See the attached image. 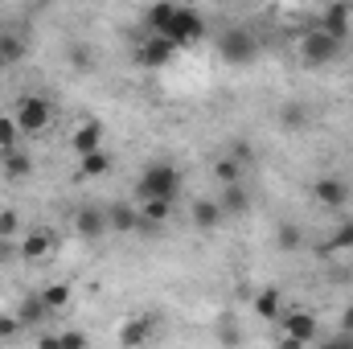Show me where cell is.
<instances>
[{
	"label": "cell",
	"mask_w": 353,
	"mask_h": 349,
	"mask_svg": "<svg viewBox=\"0 0 353 349\" xmlns=\"http://www.w3.org/2000/svg\"><path fill=\"white\" fill-rule=\"evenodd\" d=\"M321 29H329L333 37L345 41V37H350V8H345V4H329L325 17H321Z\"/></svg>",
	"instance_id": "obj_19"
},
{
	"label": "cell",
	"mask_w": 353,
	"mask_h": 349,
	"mask_svg": "<svg viewBox=\"0 0 353 349\" xmlns=\"http://www.w3.org/2000/svg\"><path fill=\"white\" fill-rule=\"evenodd\" d=\"M0 58H4L8 66H17V62L29 58V37H25V29H17V25H4V29H0Z\"/></svg>",
	"instance_id": "obj_11"
},
{
	"label": "cell",
	"mask_w": 353,
	"mask_h": 349,
	"mask_svg": "<svg viewBox=\"0 0 353 349\" xmlns=\"http://www.w3.org/2000/svg\"><path fill=\"white\" fill-rule=\"evenodd\" d=\"M165 37H173L181 50L193 46V41H201V37H205V21H201V12L189 8V4H176L173 17H169V25H165Z\"/></svg>",
	"instance_id": "obj_5"
},
{
	"label": "cell",
	"mask_w": 353,
	"mask_h": 349,
	"mask_svg": "<svg viewBox=\"0 0 353 349\" xmlns=\"http://www.w3.org/2000/svg\"><path fill=\"white\" fill-rule=\"evenodd\" d=\"M41 300H46L50 312H62V308L70 304V288H66V283H50V288H41Z\"/></svg>",
	"instance_id": "obj_26"
},
{
	"label": "cell",
	"mask_w": 353,
	"mask_h": 349,
	"mask_svg": "<svg viewBox=\"0 0 353 349\" xmlns=\"http://www.w3.org/2000/svg\"><path fill=\"white\" fill-rule=\"evenodd\" d=\"M214 177H218V185H230V181H243V161H239L234 152H226V157H218V161H214Z\"/></svg>",
	"instance_id": "obj_24"
},
{
	"label": "cell",
	"mask_w": 353,
	"mask_h": 349,
	"mask_svg": "<svg viewBox=\"0 0 353 349\" xmlns=\"http://www.w3.org/2000/svg\"><path fill=\"white\" fill-rule=\"evenodd\" d=\"M148 337H152V321L148 317H132L123 325V333H119V346H144Z\"/></svg>",
	"instance_id": "obj_20"
},
{
	"label": "cell",
	"mask_w": 353,
	"mask_h": 349,
	"mask_svg": "<svg viewBox=\"0 0 353 349\" xmlns=\"http://www.w3.org/2000/svg\"><path fill=\"white\" fill-rule=\"evenodd\" d=\"M218 54H222V62H230V66H251L255 54H259V41H255L251 29L230 25V29L218 33Z\"/></svg>",
	"instance_id": "obj_3"
},
{
	"label": "cell",
	"mask_w": 353,
	"mask_h": 349,
	"mask_svg": "<svg viewBox=\"0 0 353 349\" xmlns=\"http://www.w3.org/2000/svg\"><path fill=\"white\" fill-rule=\"evenodd\" d=\"M103 214H107V230H115V235L140 230V206H132V201H111Z\"/></svg>",
	"instance_id": "obj_9"
},
{
	"label": "cell",
	"mask_w": 353,
	"mask_h": 349,
	"mask_svg": "<svg viewBox=\"0 0 353 349\" xmlns=\"http://www.w3.org/2000/svg\"><path fill=\"white\" fill-rule=\"evenodd\" d=\"M279 325H283V346H308L316 341V317L312 312H279Z\"/></svg>",
	"instance_id": "obj_7"
},
{
	"label": "cell",
	"mask_w": 353,
	"mask_h": 349,
	"mask_svg": "<svg viewBox=\"0 0 353 349\" xmlns=\"http://www.w3.org/2000/svg\"><path fill=\"white\" fill-rule=\"evenodd\" d=\"M21 230V214L17 210H0V239H17Z\"/></svg>",
	"instance_id": "obj_29"
},
{
	"label": "cell",
	"mask_w": 353,
	"mask_h": 349,
	"mask_svg": "<svg viewBox=\"0 0 353 349\" xmlns=\"http://www.w3.org/2000/svg\"><path fill=\"white\" fill-rule=\"evenodd\" d=\"M70 66H74V70H90V66H94L90 46H70Z\"/></svg>",
	"instance_id": "obj_30"
},
{
	"label": "cell",
	"mask_w": 353,
	"mask_h": 349,
	"mask_svg": "<svg viewBox=\"0 0 353 349\" xmlns=\"http://www.w3.org/2000/svg\"><path fill=\"white\" fill-rule=\"evenodd\" d=\"M214 4H230V0H214Z\"/></svg>",
	"instance_id": "obj_35"
},
{
	"label": "cell",
	"mask_w": 353,
	"mask_h": 349,
	"mask_svg": "<svg viewBox=\"0 0 353 349\" xmlns=\"http://www.w3.org/2000/svg\"><path fill=\"white\" fill-rule=\"evenodd\" d=\"M341 329H345V333H353V308H345V317H341Z\"/></svg>",
	"instance_id": "obj_33"
},
{
	"label": "cell",
	"mask_w": 353,
	"mask_h": 349,
	"mask_svg": "<svg viewBox=\"0 0 353 349\" xmlns=\"http://www.w3.org/2000/svg\"><path fill=\"white\" fill-rule=\"evenodd\" d=\"M181 169H176L173 161H152V165H144V173L136 181V197H173L181 193Z\"/></svg>",
	"instance_id": "obj_2"
},
{
	"label": "cell",
	"mask_w": 353,
	"mask_h": 349,
	"mask_svg": "<svg viewBox=\"0 0 353 349\" xmlns=\"http://www.w3.org/2000/svg\"><path fill=\"white\" fill-rule=\"evenodd\" d=\"M176 46L173 37H165V33H148V41H140V50H136V62L144 66V70H161V66H169L176 58Z\"/></svg>",
	"instance_id": "obj_6"
},
{
	"label": "cell",
	"mask_w": 353,
	"mask_h": 349,
	"mask_svg": "<svg viewBox=\"0 0 353 349\" xmlns=\"http://www.w3.org/2000/svg\"><path fill=\"white\" fill-rule=\"evenodd\" d=\"M300 243H304V235H300L296 222H279V226H275V251L292 255V251H300Z\"/></svg>",
	"instance_id": "obj_22"
},
{
	"label": "cell",
	"mask_w": 353,
	"mask_h": 349,
	"mask_svg": "<svg viewBox=\"0 0 353 349\" xmlns=\"http://www.w3.org/2000/svg\"><path fill=\"white\" fill-rule=\"evenodd\" d=\"M21 128H17V119L12 115H0V148H17L21 144Z\"/></svg>",
	"instance_id": "obj_27"
},
{
	"label": "cell",
	"mask_w": 353,
	"mask_h": 349,
	"mask_svg": "<svg viewBox=\"0 0 353 349\" xmlns=\"http://www.w3.org/2000/svg\"><path fill=\"white\" fill-rule=\"evenodd\" d=\"M21 329H25V321H21V317H0V341L21 337Z\"/></svg>",
	"instance_id": "obj_31"
},
{
	"label": "cell",
	"mask_w": 353,
	"mask_h": 349,
	"mask_svg": "<svg viewBox=\"0 0 353 349\" xmlns=\"http://www.w3.org/2000/svg\"><path fill=\"white\" fill-rule=\"evenodd\" d=\"M70 144H74V152H79V157H83V152H94V148H103V123H99V119L79 123Z\"/></svg>",
	"instance_id": "obj_15"
},
{
	"label": "cell",
	"mask_w": 353,
	"mask_h": 349,
	"mask_svg": "<svg viewBox=\"0 0 353 349\" xmlns=\"http://www.w3.org/2000/svg\"><path fill=\"white\" fill-rule=\"evenodd\" d=\"M189 218H193V226H197V230H214V226H222V222H226V214H222V201H218V197H197V201H193V210H189Z\"/></svg>",
	"instance_id": "obj_13"
},
{
	"label": "cell",
	"mask_w": 353,
	"mask_h": 349,
	"mask_svg": "<svg viewBox=\"0 0 353 349\" xmlns=\"http://www.w3.org/2000/svg\"><path fill=\"white\" fill-rule=\"evenodd\" d=\"M0 169L4 177H12V181H25V177L33 173V157L17 144V148H0Z\"/></svg>",
	"instance_id": "obj_14"
},
{
	"label": "cell",
	"mask_w": 353,
	"mask_h": 349,
	"mask_svg": "<svg viewBox=\"0 0 353 349\" xmlns=\"http://www.w3.org/2000/svg\"><path fill=\"white\" fill-rule=\"evenodd\" d=\"M279 312H283V296H279V288H263V292L255 296V317L275 321Z\"/></svg>",
	"instance_id": "obj_21"
},
{
	"label": "cell",
	"mask_w": 353,
	"mask_h": 349,
	"mask_svg": "<svg viewBox=\"0 0 353 349\" xmlns=\"http://www.w3.org/2000/svg\"><path fill=\"white\" fill-rule=\"evenodd\" d=\"M74 226H79L83 239H99V235H107V214L94 210V206H83V210L74 214Z\"/></svg>",
	"instance_id": "obj_16"
},
{
	"label": "cell",
	"mask_w": 353,
	"mask_h": 349,
	"mask_svg": "<svg viewBox=\"0 0 353 349\" xmlns=\"http://www.w3.org/2000/svg\"><path fill=\"white\" fill-rule=\"evenodd\" d=\"M54 251H58V235L54 230H33V235L21 239V259H29V263L50 259Z\"/></svg>",
	"instance_id": "obj_10"
},
{
	"label": "cell",
	"mask_w": 353,
	"mask_h": 349,
	"mask_svg": "<svg viewBox=\"0 0 353 349\" xmlns=\"http://www.w3.org/2000/svg\"><path fill=\"white\" fill-rule=\"evenodd\" d=\"M12 119L25 136H41L50 123H54V103L46 94H25L17 107H12Z\"/></svg>",
	"instance_id": "obj_4"
},
{
	"label": "cell",
	"mask_w": 353,
	"mask_h": 349,
	"mask_svg": "<svg viewBox=\"0 0 353 349\" xmlns=\"http://www.w3.org/2000/svg\"><path fill=\"white\" fill-rule=\"evenodd\" d=\"M173 0H161V4H152L148 12H144V29L148 33H165V25H169V17H173Z\"/></svg>",
	"instance_id": "obj_23"
},
{
	"label": "cell",
	"mask_w": 353,
	"mask_h": 349,
	"mask_svg": "<svg viewBox=\"0 0 353 349\" xmlns=\"http://www.w3.org/2000/svg\"><path fill=\"white\" fill-rule=\"evenodd\" d=\"M33 4H37V8H46V4H54V0H33Z\"/></svg>",
	"instance_id": "obj_34"
},
{
	"label": "cell",
	"mask_w": 353,
	"mask_h": 349,
	"mask_svg": "<svg viewBox=\"0 0 353 349\" xmlns=\"http://www.w3.org/2000/svg\"><path fill=\"white\" fill-rule=\"evenodd\" d=\"M222 214L226 218H247L251 214V193H247V185L243 181H230V185H222Z\"/></svg>",
	"instance_id": "obj_12"
},
{
	"label": "cell",
	"mask_w": 353,
	"mask_h": 349,
	"mask_svg": "<svg viewBox=\"0 0 353 349\" xmlns=\"http://www.w3.org/2000/svg\"><path fill=\"white\" fill-rule=\"evenodd\" d=\"M17 317H21L25 325H37V321H46V317H54V312L46 308V300H41V292H37V296H29V300H25V304L17 308Z\"/></svg>",
	"instance_id": "obj_25"
},
{
	"label": "cell",
	"mask_w": 353,
	"mask_h": 349,
	"mask_svg": "<svg viewBox=\"0 0 353 349\" xmlns=\"http://www.w3.org/2000/svg\"><path fill=\"white\" fill-rule=\"evenodd\" d=\"M312 197L325 210H345L350 206V181L345 177H316L312 181Z\"/></svg>",
	"instance_id": "obj_8"
},
{
	"label": "cell",
	"mask_w": 353,
	"mask_h": 349,
	"mask_svg": "<svg viewBox=\"0 0 353 349\" xmlns=\"http://www.w3.org/2000/svg\"><path fill=\"white\" fill-rule=\"evenodd\" d=\"M341 50H345V41L341 37H333L329 29H308L304 37H300V62L308 66V70H321V66H333L337 58H341Z\"/></svg>",
	"instance_id": "obj_1"
},
{
	"label": "cell",
	"mask_w": 353,
	"mask_h": 349,
	"mask_svg": "<svg viewBox=\"0 0 353 349\" xmlns=\"http://www.w3.org/2000/svg\"><path fill=\"white\" fill-rule=\"evenodd\" d=\"M58 341H62V346H70V349H83V346L90 341V337H87V333H62Z\"/></svg>",
	"instance_id": "obj_32"
},
{
	"label": "cell",
	"mask_w": 353,
	"mask_h": 349,
	"mask_svg": "<svg viewBox=\"0 0 353 349\" xmlns=\"http://www.w3.org/2000/svg\"><path fill=\"white\" fill-rule=\"evenodd\" d=\"M279 123H283L288 132H300V128H308V123H312V107H308V103H300V99H292V103H283V107H279Z\"/></svg>",
	"instance_id": "obj_17"
},
{
	"label": "cell",
	"mask_w": 353,
	"mask_h": 349,
	"mask_svg": "<svg viewBox=\"0 0 353 349\" xmlns=\"http://www.w3.org/2000/svg\"><path fill=\"white\" fill-rule=\"evenodd\" d=\"M325 251H353V222H345V226L333 230V239L325 243Z\"/></svg>",
	"instance_id": "obj_28"
},
{
	"label": "cell",
	"mask_w": 353,
	"mask_h": 349,
	"mask_svg": "<svg viewBox=\"0 0 353 349\" xmlns=\"http://www.w3.org/2000/svg\"><path fill=\"white\" fill-rule=\"evenodd\" d=\"M111 152L107 148H94V152H83L79 157V177H107L111 173Z\"/></svg>",
	"instance_id": "obj_18"
}]
</instances>
